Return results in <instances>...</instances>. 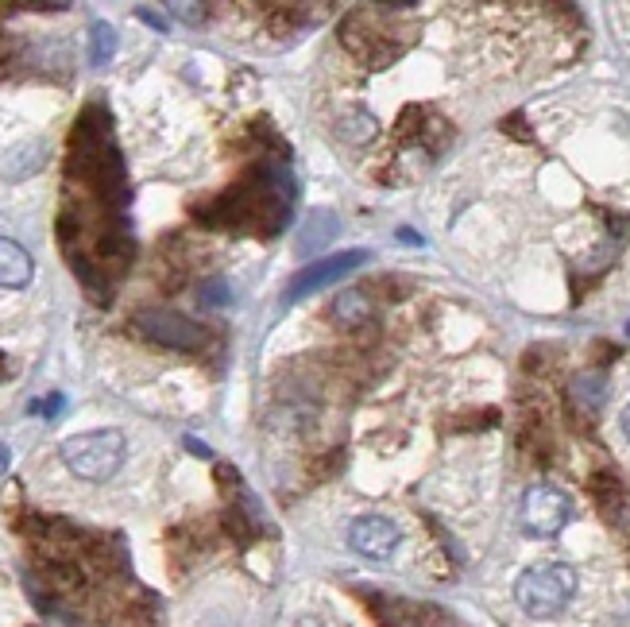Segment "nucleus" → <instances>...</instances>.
Returning <instances> with one entry per match:
<instances>
[{"label":"nucleus","mask_w":630,"mask_h":627,"mask_svg":"<svg viewBox=\"0 0 630 627\" xmlns=\"http://www.w3.org/2000/svg\"><path fill=\"white\" fill-rule=\"evenodd\" d=\"M174 16H186V24H198L201 16H205V8L201 4H171Z\"/></svg>","instance_id":"nucleus-15"},{"label":"nucleus","mask_w":630,"mask_h":627,"mask_svg":"<svg viewBox=\"0 0 630 627\" xmlns=\"http://www.w3.org/2000/svg\"><path fill=\"white\" fill-rule=\"evenodd\" d=\"M8 469V446H0V473Z\"/></svg>","instance_id":"nucleus-20"},{"label":"nucleus","mask_w":630,"mask_h":627,"mask_svg":"<svg viewBox=\"0 0 630 627\" xmlns=\"http://www.w3.org/2000/svg\"><path fill=\"white\" fill-rule=\"evenodd\" d=\"M62 461L82 480H109L124 465V434L120 430H89L62 442Z\"/></svg>","instance_id":"nucleus-2"},{"label":"nucleus","mask_w":630,"mask_h":627,"mask_svg":"<svg viewBox=\"0 0 630 627\" xmlns=\"http://www.w3.org/2000/svg\"><path fill=\"white\" fill-rule=\"evenodd\" d=\"M372 299L364 295V291H344V295H337V302H333V318L341 322L344 329H360L372 322Z\"/></svg>","instance_id":"nucleus-9"},{"label":"nucleus","mask_w":630,"mask_h":627,"mask_svg":"<svg viewBox=\"0 0 630 627\" xmlns=\"http://www.w3.org/2000/svg\"><path fill=\"white\" fill-rule=\"evenodd\" d=\"M576 593V569L561 566V562H545V566L526 569L518 577L515 597L526 608V616H557Z\"/></svg>","instance_id":"nucleus-1"},{"label":"nucleus","mask_w":630,"mask_h":627,"mask_svg":"<svg viewBox=\"0 0 630 627\" xmlns=\"http://www.w3.org/2000/svg\"><path fill=\"white\" fill-rule=\"evenodd\" d=\"M31 256L16 244V240L0 237V287H24L31 283Z\"/></svg>","instance_id":"nucleus-8"},{"label":"nucleus","mask_w":630,"mask_h":627,"mask_svg":"<svg viewBox=\"0 0 630 627\" xmlns=\"http://www.w3.org/2000/svg\"><path fill=\"white\" fill-rule=\"evenodd\" d=\"M603 399H607V380H603L600 372H584V376H576L573 380V403L580 411H588V415H596L603 407Z\"/></svg>","instance_id":"nucleus-11"},{"label":"nucleus","mask_w":630,"mask_h":627,"mask_svg":"<svg viewBox=\"0 0 630 627\" xmlns=\"http://www.w3.org/2000/svg\"><path fill=\"white\" fill-rule=\"evenodd\" d=\"M341 233V217L337 213H329V209H314L310 217H306V225H302V233H298V256L302 260H310V256H317L329 240Z\"/></svg>","instance_id":"nucleus-7"},{"label":"nucleus","mask_w":630,"mask_h":627,"mask_svg":"<svg viewBox=\"0 0 630 627\" xmlns=\"http://www.w3.org/2000/svg\"><path fill=\"white\" fill-rule=\"evenodd\" d=\"M623 434L630 438V403H627V411H623Z\"/></svg>","instance_id":"nucleus-21"},{"label":"nucleus","mask_w":630,"mask_h":627,"mask_svg":"<svg viewBox=\"0 0 630 627\" xmlns=\"http://www.w3.org/2000/svg\"><path fill=\"white\" fill-rule=\"evenodd\" d=\"M113 51H116L113 24L93 20V24H89V62H93V66H105V62L113 59Z\"/></svg>","instance_id":"nucleus-13"},{"label":"nucleus","mask_w":630,"mask_h":627,"mask_svg":"<svg viewBox=\"0 0 630 627\" xmlns=\"http://www.w3.org/2000/svg\"><path fill=\"white\" fill-rule=\"evenodd\" d=\"M186 446L194 449V453H198V457H209V446H201V442H194V438H186Z\"/></svg>","instance_id":"nucleus-19"},{"label":"nucleus","mask_w":630,"mask_h":627,"mask_svg":"<svg viewBox=\"0 0 630 627\" xmlns=\"http://www.w3.org/2000/svg\"><path fill=\"white\" fill-rule=\"evenodd\" d=\"M627 329H630V322H627Z\"/></svg>","instance_id":"nucleus-22"},{"label":"nucleus","mask_w":630,"mask_h":627,"mask_svg":"<svg viewBox=\"0 0 630 627\" xmlns=\"http://www.w3.org/2000/svg\"><path fill=\"white\" fill-rule=\"evenodd\" d=\"M375 132H379V124H375V117L372 113H364V109L344 113L341 124H337V136H341L344 144H372Z\"/></svg>","instance_id":"nucleus-12"},{"label":"nucleus","mask_w":630,"mask_h":627,"mask_svg":"<svg viewBox=\"0 0 630 627\" xmlns=\"http://www.w3.org/2000/svg\"><path fill=\"white\" fill-rule=\"evenodd\" d=\"M136 16H140V20H147V24H151L155 31H167V20H159V12H155V8H136Z\"/></svg>","instance_id":"nucleus-16"},{"label":"nucleus","mask_w":630,"mask_h":627,"mask_svg":"<svg viewBox=\"0 0 630 627\" xmlns=\"http://www.w3.org/2000/svg\"><path fill=\"white\" fill-rule=\"evenodd\" d=\"M47 163V144L43 140H31V144H20V151H12L8 155V163H4V179H28L35 175L39 167Z\"/></svg>","instance_id":"nucleus-10"},{"label":"nucleus","mask_w":630,"mask_h":627,"mask_svg":"<svg viewBox=\"0 0 630 627\" xmlns=\"http://www.w3.org/2000/svg\"><path fill=\"white\" fill-rule=\"evenodd\" d=\"M229 283L225 279H209L205 287H201V306H209V310H221L225 302H229Z\"/></svg>","instance_id":"nucleus-14"},{"label":"nucleus","mask_w":630,"mask_h":627,"mask_svg":"<svg viewBox=\"0 0 630 627\" xmlns=\"http://www.w3.org/2000/svg\"><path fill=\"white\" fill-rule=\"evenodd\" d=\"M399 542H402L399 523L387 519V515H360L348 527V546L360 558H372V562H387L399 550Z\"/></svg>","instance_id":"nucleus-5"},{"label":"nucleus","mask_w":630,"mask_h":627,"mask_svg":"<svg viewBox=\"0 0 630 627\" xmlns=\"http://www.w3.org/2000/svg\"><path fill=\"white\" fill-rule=\"evenodd\" d=\"M136 326L144 329V337H151L155 345H167V349H178V353H201L205 349V329L194 326L182 314H171V310H144V314H136Z\"/></svg>","instance_id":"nucleus-4"},{"label":"nucleus","mask_w":630,"mask_h":627,"mask_svg":"<svg viewBox=\"0 0 630 627\" xmlns=\"http://www.w3.org/2000/svg\"><path fill=\"white\" fill-rule=\"evenodd\" d=\"M569 519H573V500L561 492V488H553V484H534L530 492H526V500H522V523H526V531L530 535H561L565 527H569Z\"/></svg>","instance_id":"nucleus-3"},{"label":"nucleus","mask_w":630,"mask_h":627,"mask_svg":"<svg viewBox=\"0 0 630 627\" xmlns=\"http://www.w3.org/2000/svg\"><path fill=\"white\" fill-rule=\"evenodd\" d=\"M279 627H321V624H317L314 616H290V620H283Z\"/></svg>","instance_id":"nucleus-17"},{"label":"nucleus","mask_w":630,"mask_h":627,"mask_svg":"<svg viewBox=\"0 0 630 627\" xmlns=\"http://www.w3.org/2000/svg\"><path fill=\"white\" fill-rule=\"evenodd\" d=\"M399 237L406 240V244H422V237H418L414 229H399Z\"/></svg>","instance_id":"nucleus-18"},{"label":"nucleus","mask_w":630,"mask_h":627,"mask_svg":"<svg viewBox=\"0 0 630 627\" xmlns=\"http://www.w3.org/2000/svg\"><path fill=\"white\" fill-rule=\"evenodd\" d=\"M360 264H368V252L364 248H352V252H337V256H329V260H317L310 268H302L294 275V283H290V299H302V295H314L321 287H329V283H337L341 275L348 271H356Z\"/></svg>","instance_id":"nucleus-6"}]
</instances>
